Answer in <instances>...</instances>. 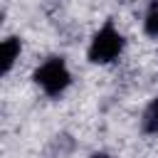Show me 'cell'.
<instances>
[{"label": "cell", "mask_w": 158, "mask_h": 158, "mask_svg": "<svg viewBox=\"0 0 158 158\" xmlns=\"http://www.w3.org/2000/svg\"><path fill=\"white\" fill-rule=\"evenodd\" d=\"M17 57H20V40L7 37L0 44V67H2V72H10V67L15 64Z\"/></svg>", "instance_id": "obj_3"}, {"label": "cell", "mask_w": 158, "mask_h": 158, "mask_svg": "<svg viewBox=\"0 0 158 158\" xmlns=\"http://www.w3.org/2000/svg\"><path fill=\"white\" fill-rule=\"evenodd\" d=\"M69 69L62 59H49L35 72V81L47 91V94H59L69 86Z\"/></svg>", "instance_id": "obj_2"}, {"label": "cell", "mask_w": 158, "mask_h": 158, "mask_svg": "<svg viewBox=\"0 0 158 158\" xmlns=\"http://www.w3.org/2000/svg\"><path fill=\"white\" fill-rule=\"evenodd\" d=\"M143 128L151 131V133L158 131V101H153V104L148 106V111H146V116H143Z\"/></svg>", "instance_id": "obj_5"}, {"label": "cell", "mask_w": 158, "mask_h": 158, "mask_svg": "<svg viewBox=\"0 0 158 158\" xmlns=\"http://www.w3.org/2000/svg\"><path fill=\"white\" fill-rule=\"evenodd\" d=\"M121 49H123V37L111 25H106L94 35L91 47H89V59L96 64H106V62L116 59L121 54Z\"/></svg>", "instance_id": "obj_1"}, {"label": "cell", "mask_w": 158, "mask_h": 158, "mask_svg": "<svg viewBox=\"0 0 158 158\" xmlns=\"http://www.w3.org/2000/svg\"><path fill=\"white\" fill-rule=\"evenodd\" d=\"M91 158H109V156H106V153H94Z\"/></svg>", "instance_id": "obj_6"}, {"label": "cell", "mask_w": 158, "mask_h": 158, "mask_svg": "<svg viewBox=\"0 0 158 158\" xmlns=\"http://www.w3.org/2000/svg\"><path fill=\"white\" fill-rule=\"evenodd\" d=\"M143 27L151 37H158V0L151 2L148 12H146V20H143Z\"/></svg>", "instance_id": "obj_4"}]
</instances>
